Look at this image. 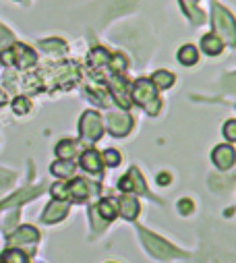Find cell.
<instances>
[{
    "instance_id": "obj_1",
    "label": "cell",
    "mask_w": 236,
    "mask_h": 263,
    "mask_svg": "<svg viewBox=\"0 0 236 263\" xmlns=\"http://www.w3.org/2000/svg\"><path fill=\"white\" fill-rule=\"evenodd\" d=\"M135 102L139 106H143L149 114H158L160 110V100H158V93H155V85L149 81V79H139L135 85H133V93Z\"/></svg>"
},
{
    "instance_id": "obj_2",
    "label": "cell",
    "mask_w": 236,
    "mask_h": 263,
    "mask_svg": "<svg viewBox=\"0 0 236 263\" xmlns=\"http://www.w3.org/2000/svg\"><path fill=\"white\" fill-rule=\"evenodd\" d=\"M211 21H213V31H218L226 44L234 46L236 44V23H234L232 15L226 9H222L220 5H213V19Z\"/></svg>"
},
{
    "instance_id": "obj_3",
    "label": "cell",
    "mask_w": 236,
    "mask_h": 263,
    "mask_svg": "<svg viewBox=\"0 0 236 263\" xmlns=\"http://www.w3.org/2000/svg\"><path fill=\"white\" fill-rule=\"evenodd\" d=\"M0 60L5 64H17V67L25 69L35 62V52L23 44H15L13 48H7L3 54H0Z\"/></svg>"
},
{
    "instance_id": "obj_4",
    "label": "cell",
    "mask_w": 236,
    "mask_h": 263,
    "mask_svg": "<svg viewBox=\"0 0 236 263\" xmlns=\"http://www.w3.org/2000/svg\"><path fill=\"white\" fill-rule=\"evenodd\" d=\"M141 238H143V242H145L147 251H149L153 257L162 259V261L172 259V257H176V255H181V253L176 251L172 245H168L166 240H162L160 236H155V234H151V232H147V230H143V232H141Z\"/></svg>"
},
{
    "instance_id": "obj_5",
    "label": "cell",
    "mask_w": 236,
    "mask_h": 263,
    "mask_svg": "<svg viewBox=\"0 0 236 263\" xmlns=\"http://www.w3.org/2000/svg\"><path fill=\"white\" fill-rule=\"evenodd\" d=\"M79 128H81V137L85 141H97L102 137V120L97 116V112H85L81 122H79Z\"/></svg>"
},
{
    "instance_id": "obj_6",
    "label": "cell",
    "mask_w": 236,
    "mask_h": 263,
    "mask_svg": "<svg viewBox=\"0 0 236 263\" xmlns=\"http://www.w3.org/2000/svg\"><path fill=\"white\" fill-rule=\"evenodd\" d=\"M106 122H108V130H110L112 135H116V137L127 135L129 130H131V126H133V118H131L129 114H123V112H112V114H108Z\"/></svg>"
},
{
    "instance_id": "obj_7",
    "label": "cell",
    "mask_w": 236,
    "mask_h": 263,
    "mask_svg": "<svg viewBox=\"0 0 236 263\" xmlns=\"http://www.w3.org/2000/svg\"><path fill=\"white\" fill-rule=\"evenodd\" d=\"M211 160H213V164H215L218 168L228 170V168L236 162V152L232 149V145H218V147L213 149V154H211Z\"/></svg>"
},
{
    "instance_id": "obj_8",
    "label": "cell",
    "mask_w": 236,
    "mask_h": 263,
    "mask_svg": "<svg viewBox=\"0 0 236 263\" xmlns=\"http://www.w3.org/2000/svg\"><path fill=\"white\" fill-rule=\"evenodd\" d=\"M67 212H69V203L67 201H52L48 208H46V212H44V216H42V222H46V224H54V222H58V220H63L65 216H67Z\"/></svg>"
},
{
    "instance_id": "obj_9",
    "label": "cell",
    "mask_w": 236,
    "mask_h": 263,
    "mask_svg": "<svg viewBox=\"0 0 236 263\" xmlns=\"http://www.w3.org/2000/svg\"><path fill=\"white\" fill-rule=\"evenodd\" d=\"M110 91H112V96L116 98V102L121 104V106H125V108L131 106V100H129V93H127V81L125 79L114 75L112 81H110Z\"/></svg>"
},
{
    "instance_id": "obj_10",
    "label": "cell",
    "mask_w": 236,
    "mask_h": 263,
    "mask_svg": "<svg viewBox=\"0 0 236 263\" xmlns=\"http://www.w3.org/2000/svg\"><path fill=\"white\" fill-rule=\"evenodd\" d=\"M81 166H83V170H87V172H91V174H97V172L102 170V156H100V152H95V149L83 152V156H81Z\"/></svg>"
},
{
    "instance_id": "obj_11",
    "label": "cell",
    "mask_w": 236,
    "mask_h": 263,
    "mask_svg": "<svg viewBox=\"0 0 236 263\" xmlns=\"http://www.w3.org/2000/svg\"><path fill=\"white\" fill-rule=\"evenodd\" d=\"M67 186H69V197H73V199H77V201H83L89 197V184H87L85 178H75Z\"/></svg>"
},
{
    "instance_id": "obj_12",
    "label": "cell",
    "mask_w": 236,
    "mask_h": 263,
    "mask_svg": "<svg viewBox=\"0 0 236 263\" xmlns=\"http://www.w3.org/2000/svg\"><path fill=\"white\" fill-rule=\"evenodd\" d=\"M201 48H203L205 54H209V56H218V54L222 52V48H224V42H222L220 35H215V33H207V35L201 37Z\"/></svg>"
},
{
    "instance_id": "obj_13",
    "label": "cell",
    "mask_w": 236,
    "mask_h": 263,
    "mask_svg": "<svg viewBox=\"0 0 236 263\" xmlns=\"http://www.w3.org/2000/svg\"><path fill=\"white\" fill-rule=\"evenodd\" d=\"M37 230L35 228H31V226H23V228H19L15 234H11L9 236V245H21V242H33V240H37Z\"/></svg>"
},
{
    "instance_id": "obj_14",
    "label": "cell",
    "mask_w": 236,
    "mask_h": 263,
    "mask_svg": "<svg viewBox=\"0 0 236 263\" xmlns=\"http://www.w3.org/2000/svg\"><path fill=\"white\" fill-rule=\"evenodd\" d=\"M121 208H123V216L127 220H135L137 214H139V201H137V197L125 195L123 199H121Z\"/></svg>"
},
{
    "instance_id": "obj_15",
    "label": "cell",
    "mask_w": 236,
    "mask_h": 263,
    "mask_svg": "<svg viewBox=\"0 0 236 263\" xmlns=\"http://www.w3.org/2000/svg\"><path fill=\"white\" fill-rule=\"evenodd\" d=\"M197 58H199L197 48H195V46H191V44H187V46H183V48L179 50V62H181V64H185V67H191V64H195V62H197Z\"/></svg>"
},
{
    "instance_id": "obj_16",
    "label": "cell",
    "mask_w": 236,
    "mask_h": 263,
    "mask_svg": "<svg viewBox=\"0 0 236 263\" xmlns=\"http://www.w3.org/2000/svg\"><path fill=\"white\" fill-rule=\"evenodd\" d=\"M97 214L102 216V220L112 222V220L116 218V214H118V210H116V201H112V199H104V201H100V205H97Z\"/></svg>"
},
{
    "instance_id": "obj_17",
    "label": "cell",
    "mask_w": 236,
    "mask_h": 263,
    "mask_svg": "<svg viewBox=\"0 0 236 263\" xmlns=\"http://www.w3.org/2000/svg\"><path fill=\"white\" fill-rule=\"evenodd\" d=\"M75 154H77V143L71 141V139H65V141H61L56 145V156L63 158V160H71Z\"/></svg>"
},
{
    "instance_id": "obj_18",
    "label": "cell",
    "mask_w": 236,
    "mask_h": 263,
    "mask_svg": "<svg viewBox=\"0 0 236 263\" xmlns=\"http://www.w3.org/2000/svg\"><path fill=\"white\" fill-rule=\"evenodd\" d=\"M52 174L54 176H61V178H67V176H73V172H75V164L71 162V160H65V162H56V164H52Z\"/></svg>"
},
{
    "instance_id": "obj_19",
    "label": "cell",
    "mask_w": 236,
    "mask_h": 263,
    "mask_svg": "<svg viewBox=\"0 0 236 263\" xmlns=\"http://www.w3.org/2000/svg\"><path fill=\"white\" fill-rule=\"evenodd\" d=\"M151 83H153L158 89H168V87H172V83H174V75L168 73V71H155Z\"/></svg>"
},
{
    "instance_id": "obj_20",
    "label": "cell",
    "mask_w": 236,
    "mask_h": 263,
    "mask_svg": "<svg viewBox=\"0 0 236 263\" xmlns=\"http://www.w3.org/2000/svg\"><path fill=\"white\" fill-rule=\"evenodd\" d=\"M89 60L95 64V67H102V64H108V62H110V54H108L106 50H102V48H95V50L91 52Z\"/></svg>"
},
{
    "instance_id": "obj_21",
    "label": "cell",
    "mask_w": 236,
    "mask_h": 263,
    "mask_svg": "<svg viewBox=\"0 0 236 263\" xmlns=\"http://www.w3.org/2000/svg\"><path fill=\"white\" fill-rule=\"evenodd\" d=\"M52 195H54L56 201H67L69 199V186L65 182H56L52 186Z\"/></svg>"
},
{
    "instance_id": "obj_22",
    "label": "cell",
    "mask_w": 236,
    "mask_h": 263,
    "mask_svg": "<svg viewBox=\"0 0 236 263\" xmlns=\"http://www.w3.org/2000/svg\"><path fill=\"white\" fill-rule=\"evenodd\" d=\"M42 46L46 52H65L67 50L65 42H61V40H48V42H42Z\"/></svg>"
},
{
    "instance_id": "obj_23",
    "label": "cell",
    "mask_w": 236,
    "mask_h": 263,
    "mask_svg": "<svg viewBox=\"0 0 236 263\" xmlns=\"http://www.w3.org/2000/svg\"><path fill=\"white\" fill-rule=\"evenodd\" d=\"M29 108H31V104H29L27 98H15V102H13V110H15V114H27Z\"/></svg>"
},
{
    "instance_id": "obj_24",
    "label": "cell",
    "mask_w": 236,
    "mask_h": 263,
    "mask_svg": "<svg viewBox=\"0 0 236 263\" xmlns=\"http://www.w3.org/2000/svg\"><path fill=\"white\" fill-rule=\"evenodd\" d=\"M104 162H106V166H118V164H121V154H118L116 149H108V152H104Z\"/></svg>"
},
{
    "instance_id": "obj_25",
    "label": "cell",
    "mask_w": 236,
    "mask_h": 263,
    "mask_svg": "<svg viewBox=\"0 0 236 263\" xmlns=\"http://www.w3.org/2000/svg\"><path fill=\"white\" fill-rule=\"evenodd\" d=\"M224 135L228 141H236V120H228L224 124Z\"/></svg>"
},
{
    "instance_id": "obj_26",
    "label": "cell",
    "mask_w": 236,
    "mask_h": 263,
    "mask_svg": "<svg viewBox=\"0 0 236 263\" xmlns=\"http://www.w3.org/2000/svg\"><path fill=\"white\" fill-rule=\"evenodd\" d=\"M112 69H114V71H125V69H127V58H125L123 54H116V56L112 58Z\"/></svg>"
},
{
    "instance_id": "obj_27",
    "label": "cell",
    "mask_w": 236,
    "mask_h": 263,
    "mask_svg": "<svg viewBox=\"0 0 236 263\" xmlns=\"http://www.w3.org/2000/svg\"><path fill=\"white\" fill-rule=\"evenodd\" d=\"M179 210H181V214H191L193 212V203H191V199H183L181 203H179Z\"/></svg>"
},
{
    "instance_id": "obj_28",
    "label": "cell",
    "mask_w": 236,
    "mask_h": 263,
    "mask_svg": "<svg viewBox=\"0 0 236 263\" xmlns=\"http://www.w3.org/2000/svg\"><path fill=\"white\" fill-rule=\"evenodd\" d=\"M13 37H11V33L5 29V27H0V46H5V44H9Z\"/></svg>"
},
{
    "instance_id": "obj_29",
    "label": "cell",
    "mask_w": 236,
    "mask_h": 263,
    "mask_svg": "<svg viewBox=\"0 0 236 263\" xmlns=\"http://www.w3.org/2000/svg\"><path fill=\"white\" fill-rule=\"evenodd\" d=\"M158 182H160V184H170V174H168V172L158 174Z\"/></svg>"
},
{
    "instance_id": "obj_30",
    "label": "cell",
    "mask_w": 236,
    "mask_h": 263,
    "mask_svg": "<svg viewBox=\"0 0 236 263\" xmlns=\"http://www.w3.org/2000/svg\"><path fill=\"white\" fill-rule=\"evenodd\" d=\"M228 87H232V89H236V73L228 77Z\"/></svg>"
},
{
    "instance_id": "obj_31",
    "label": "cell",
    "mask_w": 236,
    "mask_h": 263,
    "mask_svg": "<svg viewBox=\"0 0 236 263\" xmlns=\"http://www.w3.org/2000/svg\"><path fill=\"white\" fill-rule=\"evenodd\" d=\"M5 104H7V93L0 91V106H5Z\"/></svg>"
}]
</instances>
